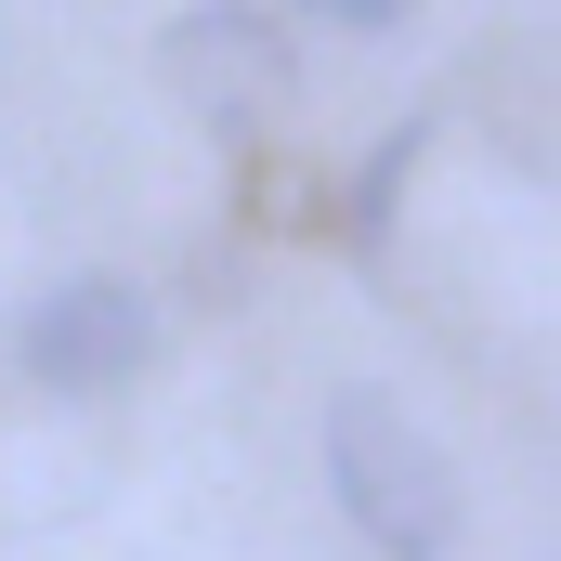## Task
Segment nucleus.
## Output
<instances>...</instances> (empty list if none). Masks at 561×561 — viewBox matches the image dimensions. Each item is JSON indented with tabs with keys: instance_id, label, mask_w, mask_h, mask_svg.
<instances>
[{
	"instance_id": "3",
	"label": "nucleus",
	"mask_w": 561,
	"mask_h": 561,
	"mask_svg": "<svg viewBox=\"0 0 561 561\" xmlns=\"http://www.w3.org/2000/svg\"><path fill=\"white\" fill-rule=\"evenodd\" d=\"M144 353H157V300L118 287V275L53 287V300L13 327V366H26L39 392H118V379H144Z\"/></svg>"
},
{
	"instance_id": "1",
	"label": "nucleus",
	"mask_w": 561,
	"mask_h": 561,
	"mask_svg": "<svg viewBox=\"0 0 561 561\" xmlns=\"http://www.w3.org/2000/svg\"><path fill=\"white\" fill-rule=\"evenodd\" d=\"M327 483H340V510H353L392 561H444L457 523H470L444 444H431L392 392H340V405H327Z\"/></svg>"
},
{
	"instance_id": "2",
	"label": "nucleus",
	"mask_w": 561,
	"mask_h": 561,
	"mask_svg": "<svg viewBox=\"0 0 561 561\" xmlns=\"http://www.w3.org/2000/svg\"><path fill=\"white\" fill-rule=\"evenodd\" d=\"M170 92H183L209 131H262L275 105H300V53H287L275 13L209 0V13H183V26H170Z\"/></svg>"
},
{
	"instance_id": "4",
	"label": "nucleus",
	"mask_w": 561,
	"mask_h": 561,
	"mask_svg": "<svg viewBox=\"0 0 561 561\" xmlns=\"http://www.w3.org/2000/svg\"><path fill=\"white\" fill-rule=\"evenodd\" d=\"M300 13H340V26H405V0H300Z\"/></svg>"
}]
</instances>
